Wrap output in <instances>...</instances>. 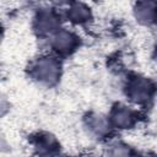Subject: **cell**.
I'll use <instances>...</instances> for the list:
<instances>
[{"mask_svg":"<svg viewBox=\"0 0 157 157\" xmlns=\"http://www.w3.org/2000/svg\"><path fill=\"white\" fill-rule=\"evenodd\" d=\"M148 93H150L148 82H146V81H144V80H136V81L131 85V96H132L136 101L147 99Z\"/></svg>","mask_w":157,"mask_h":157,"instance_id":"7a4b0ae2","label":"cell"},{"mask_svg":"<svg viewBox=\"0 0 157 157\" xmlns=\"http://www.w3.org/2000/svg\"><path fill=\"white\" fill-rule=\"evenodd\" d=\"M37 72L40 80H44V81L55 80V76L58 74V65L53 60H48V59L42 60L37 66Z\"/></svg>","mask_w":157,"mask_h":157,"instance_id":"6da1fadb","label":"cell"},{"mask_svg":"<svg viewBox=\"0 0 157 157\" xmlns=\"http://www.w3.org/2000/svg\"><path fill=\"white\" fill-rule=\"evenodd\" d=\"M72 43H74V38L71 37V34H69L66 32L60 33L55 39V47L60 50H65V49L70 48Z\"/></svg>","mask_w":157,"mask_h":157,"instance_id":"3957f363","label":"cell"},{"mask_svg":"<svg viewBox=\"0 0 157 157\" xmlns=\"http://www.w3.org/2000/svg\"><path fill=\"white\" fill-rule=\"evenodd\" d=\"M114 120L117 123V125L120 126H126L130 124L131 121V114L129 110L126 109H119L115 114H114Z\"/></svg>","mask_w":157,"mask_h":157,"instance_id":"277c9868","label":"cell"}]
</instances>
